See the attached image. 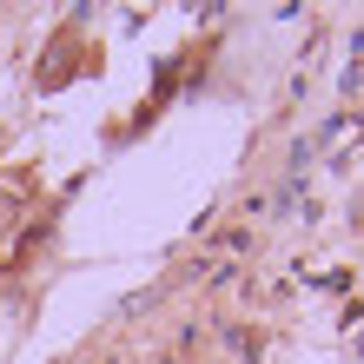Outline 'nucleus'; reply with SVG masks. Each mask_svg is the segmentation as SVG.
<instances>
[{"label": "nucleus", "mask_w": 364, "mask_h": 364, "mask_svg": "<svg viewBox=\"0 0 364 364\" xmlns=\"http://www.w3.org/2000/svg\"><path fill=\"white\" fill-rule=\"evenodd\" d=\"M14 219H20V199H14V192H7V186H0V232H7Z\"/></svg>", "instance_id": "obj_1"}]
</instances>
